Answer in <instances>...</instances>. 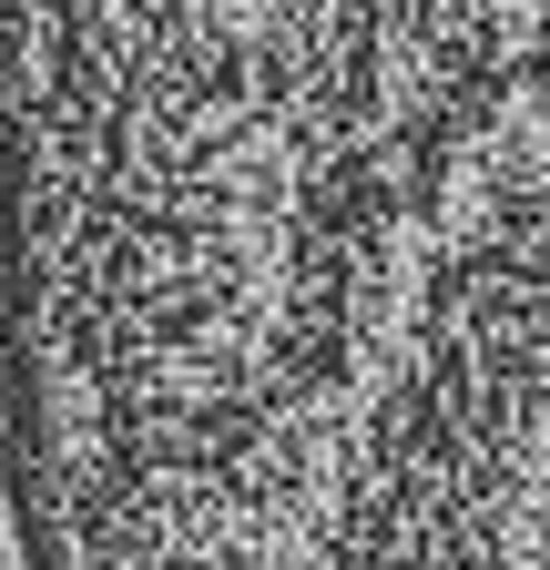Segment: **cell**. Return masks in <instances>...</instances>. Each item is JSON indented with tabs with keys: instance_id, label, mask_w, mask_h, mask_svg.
Masks as SVG:
<instances>
[{
	"instance_id": "1",
	"label": "cell",
	"mask_w": 550,
	"mask_h": 570,
	"mask_svg": "<svg viewBox=\"0 0 550 570\" xmlns=\"http://www.w3.org/2000/svg\"><path fill=\"white\" fill-rule=\"evenodd\" d=\"M174 570H255L245 550H194V560H174Z\"/></svg>"
}]
</instances>
